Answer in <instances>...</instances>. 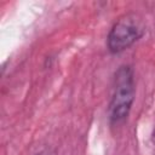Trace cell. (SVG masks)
<instances>
[{
	"label": "cell",
	"mask_w": 155,
	"mask_h": 155,
	"mask_svg": "<svg viewBox=\"0 0 155 155\" xmlns=\"http://www.w3.org/2000/svg\"><path fill=\"white\" fill-rule=\"evenodd\" d=\"M36 155H57V153H56L54 150H52V149H45V150L40 151V153L36 154Z\"/></svg>",
	"instance_id": "3"
},
{
	"label": "cell",
	"mask_w": 155,
	"mask_h": 155,
	"mask_svg": "<svg viewBox=\"0 0 155 155\" xmlns=\"http://www.w3.org/2000/svg\"><path fill=\"white\" fill-rule=\"evenodd\" d=\"M144 34V27L139 17L134 13H127L120 17L107 36V46L110 53L117 54L130 48Z\"/></svg>",
	"instance_id": "2"
},
{
	"label": "cell",
	"mask_w": 155,
	"mask_h": 155,
	"mask_svg": "<svg viewBox=\"0 0 155 155\" xmlns=\"http://www.w3.org/2000/svg\"><path fill=\"white\" fill-rule=\"evenodd\" d=\"M114 92L109 103V120L111 124L125 121L134 101V78L130 65H121L115 73Z\"/></svg>",
	"instance_id": "1"
}]
</instances>
